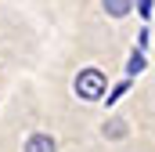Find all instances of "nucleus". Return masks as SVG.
Returning a JSON list of instances; mask_svg holds the SVG:
<instances>
[{
  "label": "nucleus",
  "mask_w": 155,
  "mask_h": 152,
  "mask_svg": "<svg viewBox=\"0 0 155 152\" xmlns=\"http://www.w3.org/2000/svg\"><path fill=\"white\" fill-rule=\"evenodd\" d=\"M76 94L83 102H101V98H105V73H101V69H79Z\"/></svg>",
  "instance_id": "1"
},
{
  "label": "nucleus",
  "mask_w": 155,
  "mask_h": 152,
  "mask_svg": "<svg viewBox=\"0 0 155 152\" xmlns=\"http://www.w3.org/2000/svg\"><path fill=\"white\" fill-rule=\"evenodd\" d=\"M25 152H58V145H54V138L51 134H29L25 138Z\"/></svg>",
  "instance_id": "2"
},
{
  "label": "nucleus",
  "mask_w": 155,
  "mask_h": 152,
  "mask_svg": "<svg viewBox=\"0 0 155 152\" xmlns=\"http://www.w3.org/2000/svg\"><path fill=\"white\" fill-rule=\"evenodd\" d=\"M137 11H141V15L148 18V15H152V0H137Z\"/></svg>",
  "instance_id": "6"
},
{
  "label": "nucleus",
  "mask_w": 155,
  "mask_h": 152,
  "mask_svg": "<svg viewBox=\"0 0 155 152\" xmlns=\"http://www.w3.org/2000/svg\"><path fill=\"white\" fill-rule=\"evenodd\" d=\"M101 4H105V11L112 18H123V15H130V4L134 0H101Z\"/></svg>",
  "instance_id": "3"
},
{
  "label": "nucleus",
  "mask_w": 155,
  "mask_h": 152,
  "mask_svg": "<svg viewBox=\"0 0 155 152\" xmlns=\"http://www.w3.org/2000/svg\"><path fill=\"white\" fill-rule=\"evenodd\" d=\"M141 69H144V51H134V54H130V65H126V73H130V76H137Z\"/></svg>",
  "instance_id": "4"
},
{
  "label": "nucleus",
  "mask_w": 155,
  "mask_h": 152,
  "mask_svg": "<svg viewBox=\"0 0 155 152\" xmlns=\"http://www.w3.org/2000/svg\"><path fill=\"white\" fill-rule=\"evenodd\" d=\"M108 134H112V138H123V134H126V123H123V119H112V123H105V138H108Z\"/></svg>",
  "instance_id": "5"
}]
</instances>
